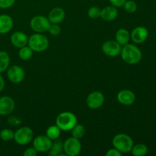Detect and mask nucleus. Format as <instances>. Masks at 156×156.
I'll return each mask as SVG.
<instances>
[{
    "label": "nucleus",
    "instance_id": "obj_4",
    "mask_svg": "<svg viewBox=\"0 0 156 156\" xmlns=\"http://www.w3.org/2000/svg\"><path fill=\"white\" fill-rule=\"evenodd\" d=\"M27 46H29L33 51L37 53L45 51L49 47V40L45 35L36 33L28 38Z\"/></svg>",
    "mask_w": 156,
    "mask_h": 156
},
{
    "label": "nucleus",
    "instance_id": "obj_1",
    "mask_svg": "<svg viewBox=\"0 0 156 156\" xmlns=\"http://www.w3.org/2000/svg\"><path fill=\"white\" fill-rule=\"evenodd\" d=\"M122 59L129 65H135L141 61L143 54L141 50L136 46L132 44H127L123 46L120 51Z\"/></svg>",
    "mask_w": 156,
    "mask_h": 156
},
{
    "label": "nucleus",
    "instance_id": "obj_28",
    "mask_svg": "<svg viewBox=\"0 0 156 156\" xmlns=\"http://www.w3.org/2000/svg\"><path fill=\"white\" fill-rule=\"evenodd\" d=\"M101 11V9L100 8L97 7V6H92L88 9V16L91 19H97V18H100Z\"/></svg>",
    "mask_w": 156,
    "mask_h": 156
},
{
    "label": "nucleus",
    "instance_id": "obj_25",
    "mask_svg": "<svg viewBox=\"0 0 156 156\" xmlns=\"http://www.w3.org/2000/svg\"><path fill=\"white\" fill-rule=\"evenodd\" d=\"M71 133L72 136L74 137V138L78 139V140H80L82 137L84 136L85 133V129L83 125L79 124V123H77L73 129H71Z\"/></svg>",
    "mask_w": 156,
    "mask_h": 156
},
{
    "label": "nucleus",
    "instance_id": "obj_32",
    "mask_svg": "<svg viewBox=\"0 0 156 156\" xmlns=\"http://www.w3.org/2000/svg\"><path fill=\"white\" fill-rule=\"evenodd\" d=\"M38 152H37L36 149L34 147L32 148H27V149H25V151L24 152L23 155L24 156H37Z\"/></svg>",
    "mask_w": 156,
    "mask_h": 156
},
{
    "label": "nucleus",
    "instance_id": "obj_16",
    "mask_svg": "<svg viewBox=\"0 0 156 156\" xmlns=\"http://www.w3.org/2000/svg\"><path fill=\"white\" fill-rule=\"evenodd\" d=\"M66 18V12L62 8L56 7L52 9L48 15V19L50 24H59L64 21Z\"/></svg>",
    "mask_w": 156,
    "mask_h": 156
},
{
    "label": "nucleus",
    "instance_id": "obj_12",
    "mask_svg": "<svg viewBox=\"0 0 156 156\" xmlns=\"http://www.w3.org/2000/svg\"><path fill=\"white\" fill-rule=\"evenodd\" d=\"M15 102L12 98L5 95L0 97V115L7 116L13 112Z\"/></svg>",
    "mask_w": 156,
    "mask_h": 156
},
{
    "label": "nucleus",
    "instance_id": "obj_21",
    "mask_svg": "<svg viewBox=\"0 0 156 156\" xmlns=\"http://www.w3.org/2000/svg\"><path fill=\"white\" fill-rule=\"evenodd\" d=\"M149 152L147 146L143 143H139V144L133 145V149L131 150V153L134 156H144Z\"/></svg>",
    "mask_w": 156,
    "mask_h": 156
},
{
    "label": "nucleus",
    "instance_id": "obj_7",
    "mask_svg": "<svg viewBox=\"0 0 156 156\" xmlns=\"http://www.w3.org/2000/svg\"><path fill=\"white\" fill-rule=\"evenodd\" d=\"M82 151V144L79 140L69 137L63 143V152L68 156H77Z\"/></svg>",
    "mask_w": 156,
    "mask_h": 156
},
{
    "label": "nucleus",
    "instance_id": "obj_27",
    "mask_svg": "<svg viewBox=\"0 0 156 156\" xmlns=\"http://www.w3.org/2000/svg\"><path fill=\"white\" fill-rule=\"evenodd\" d=\"M123 7L124 8V10L128 13H134L137 10L136 3L133 0H128V1L125 2Z\"/></svg>",
    "mask_w": 156,
    "mask_h": 156
},
{
    "label": "nucleus",
    "instance_id": "obj_34",
    "mask_svg": "<svg viewBox=\"0 0 156 156\" xmlns=\"http://www.w3.org/2000/svg\"><path fill=\"white\" fill-rule=\"evenodd\" d=\"M126 0H109L111 4L116 8L123 7Z\"/></svg>",
    "mask_w": 156,
    "mask_h": 156
},
{
    "label": "nucleus",
    "instance_id": "obj_8",
    "mask_svg": "<svg viewBox=\"0 0 156 156\" xmlns=\"http://www.w3.org/2000/svg\"><path fill=\"white\" fill-rule=\"evenodd\" d=\"M105 95L99 91H94L90 93L86 98V105L90 109L97 110L101 108L105 103Z\"/></svg>",
    "mask_w": 156,
    "mask_h": 156
},
{
    "label": "nucleus",
    "instance_id": "obj_20",
    "mask_svg": "<svg viewBox=\"0 0 156 156\" xmlns=\"http://www.w3.org/2000/svg\"><path fill=\"white\" fill-rule=\"evenodd\" d=\"M10 65V56L5 51H0V73H4Z\"/></svg>",
    "mask_w": 156,
    "mask_h": 156
},
{
    "label": "nucleus",
    "instance_id": "obj_22",
    "mask_svg": "<svg viewBox=\"0 0 156 156\" xmlns=\"http://www.w3.org/2000/svg\"><path fill=\"white\" fill-rule=\"evenodd\" d=\"M63 152V143L56 140L52 143V146L49 150V155L50 156H59V154Z\"/></svg>",
    "mask_w": 156,
    "mask_h": 156
},
{
    "label": "nucleus",
    "instance_id": "obj_30",
    "mask_svg": "<svg viewBox=\"0 0 156 156\" xmlns=\"http://www.w3.org/2000/svg\"><path fill=\"white\" fill-rule=\"evenodd\" d=\"M8 123L9 125L12 126H19L21 124V120L19 117H16V116H10V117L8 118Z\"/></svg>",
    "mask_w": 156,
    "mask_h": 156
},
{
    "label": "nucleus",
    "instance_id": "obj_5",
    "mask_svg": "<svg viewBox=\"0 0 156 156\" xmlns=\"http://www.w3.org/2000/svg\"><path fill=\"white\" fill-rule=\"evenodd\" d=\"M34 139V132L28 126H22L17 129L14 134V140L20 146H25Z\"/></svg>",
    "mask_w": 156,
    "mask_h": 156
},
{
    "label": "nucleus",
    "instance_id": "obj_15",
    "mask_svg": "<svg viewBox=\"0 0 156 156\" xmlns=\"http://www.w3.org/2000/svg\"><path fill=\"white\" fill-rule=\"evenodd\" d=\"M10 41L14 47L20 49L27 45L28 37L22 31H15L11 35Z\"/></svg>",
    "mask_w": 156,
    "mask_h": 156
},
{
    "label": "nucleus",
    "instance_id": "obj_11",
    "mask_svg": "<svg viewBox=\"0 0 156 156\" xmlns=\"http://www.w3.org/2000/svg\"><path fill=\"white\" fill-rule=\"evenodd\" d=\"M122 46H120L116 41L110 40L102 44L101 50L105 55L111 57H115L120 54Z\"/></svg>",
    "mask_w": 156,
    "mask_h": 156
},
{
    "label": "nucleus",
    "instance_id": "obj_9",
    "mask_svg": "<svg viewBox=\"0 0 156 156\" xmlns=\"http://www.w3.org/2000/svg\"><path fill=\"white\" fill-rule=\"evenodd\" d=\"M7 77L12 83L19 84L24 79L25 73L20 66L13 65L8 68Z\"/></svg>",
    "mask_w": 156,
    "mask_h": 156
},
{
    "label": "nucleus",
    "instance_id": "obj_23",
    "mask_svg": "<svg viewBox=\"0 0 156 156\" xmlns=\"http://www.w3.org/2000/svg\"><path fill=\"white\" fill-rule=\"evenodd\" d=\"M34 51L29 46L26 45L24 47L20 48L19 52H18V56L20 59L23 61H27L31 59L33 56Z\"/></svg>",
    "mask_w": 156,
    "mask_h": 156
},
{
    "label": "nucleus",
    "instance_id": "obj_33",
    "mask_svg": "<svg viewBox=\"0 0 156 156\" xmlns=\"http://www.w3.org/2000/svg\"><path fill=\"white\" fill-rule=\"evenodd\" d=\"M106 156H122L123 154L120 152V151L117 150L115 148H113V149H109L108 150V152H106Z\"/></svg>",
    "mask_w": 156,
    "mask_h": 156
},
{
    "label": "nucleus",
    "instance_id": "obj_6",
    "mask_svg": "<svg viewBox=\"0 0 156 156\" xmlns=\"http://www.w3.org/2000/svg\"><path fill=\"white\" fill-rule=\"evenodd\" d=\"M50 22L48 18L44 15H36L34 17L30 22V26L35 33L43 34L48 31Z\"/></svg>",
    "mask_w": 156,
    "mask_h": 156
},
{
    "label": "nucleus",
    "instance_id": "obj_26",
    "mask_svg": "<svg viewBox=\"0 0 156 156\" xmlns=\"http://www.w3.org/2000/svg\"><path fill=\"white\" fill-rule=\"evenodd\" d=\"M15 132L10 129H3L0 131V139L4 142H9L14 140Z\"/></svg>",
    "mask_w": 156,
    "mask_h": 156
},
{
    "label": "nucleus",
    "instance_id": "obj_29",
    "mask_svg": "<svg viewBox=\"0 0 156 156\" xmlns=\"http://www.w3.org/2000/svg\"><path fill=\"white\" fill-rule=\"evenodd\" d=\"M48 32L53 36H57L60 34L61 27L58 24H50L49 27Z\"/></svg>",
    "mask_w": 156,
    "mask_h": 156
},
{
    "label": "nucleus",
    "instance_id": "obj_18",
    "mask_svg": "<svg viewBox=\"0 0 156 156\" xmlns=\"http://www.w3.org/2000/svg\"><path fill=\"white\" fill-rule=\"evenodd\" d=\"M118 16V10L113 5H108L101 11L100 18L105 21H112Z\"/></svg>",
    "mask_w": 156,
    "mask_h": 156
},
{
    "label": "nucleus",
    "instance_id": "obj_24",
    "mask_svg": "<svg viewBox=\"0 0 156 156\" xmlns=\"http://www.w3.org/2000/svg\"><path fill=\"white\" fill-rule=\"evenodd\" d=\"M61 129L56 125H52L47 128L46 131V136L51 140H56L61 134Z\"/></svg>",
    "mask_w": 156,
    "mask_h": 156
},
{
    "label": "nucleus",
    "instance_id": "obj_2",
    "mask_svg": "<svg viewBox=\"0 0 156 156\" xmlns=\"http://www.w3.org/2000/svg\"><path fill=\"white\" fill-rule=\"evenodd\" d=\"M77 123V117L69 111L60 113L56 119V125L62 131H70Z\"/></svg>",
    "mask_w": 156,
    "mask_h": 156
},
{
    "label": "nucleus",
    "instance_id": "obj_17",
    "mask_svg": "<svg viewBox=\"0 0 156 156\" xmlns=\"http://www.w3.org/2000/svg\"><path fill=\"white\" fill-rule=\"evenodd\" d=\"M13 27V19L12 17L6 14L0 15V34H5Z\"/></svg>",
    "mask_w": 156,
    "mask_h": 156
},
{
    "label": "nucleus",
    "instance_id": "obj_35",
    "mask_svg": "<svg viewBox=\"0 0 156 156\" xmlns=\"http://www.w3.org/2000/svg\"><path fill=\"white\" fill-rule=\"evenodd\" d=\"M5 80L2 76L1 73H0V92L3 91V89L5 88Z\"/></svg>",
    "mask_w": 156,
    "mask_h": 156
},
{
    "label": "nucleus",
    "instance_id": "obj_10",
    "mask_svg": "<svg viewBox=\"0 0 156 156\" xmlns=\"http://www.w3.org/2000/svg\"><path fill=\"white\" fill-rule=\"evenodd\" d=\"M53 143V140L44 135L37 136L34 139L33 147L37 152H49Z\"/></svg>",
    "mask_w": 156,
    "mask_h": 156
},
{
    "label": "nucleus",
    "instance_id": "obj_13",
    "mask_svg": "<svg viewBox=\"0 0 156 156\" xmlns=\"http://www.w3.org/2000/svg\"><path fill=\"white\" fill-rule=\"evenodd\" d=\"M149 37V30L143 26L135 27L130 33V39L135 44H143Z\"/></svg>",
    "mask_w": 156,
    "mask_h": 156
},
{
    "label": "nucleus",
    "instance_id": "obj_3",
    "mask_svg": "<svg viewBox=\"0 0 156 156\" xmlns=\"http://www.w3.org/2000/svg\"><path fill=\"white\" fill-rule=\"evenodd\" d=\"M112 145L114 148L123 154L130 152L134 143L133 139L129 135L125 133H119L113 138Z\"/></svg>",
    "mask_w": 156,
    "mask_h": 156
},
{
    "label": "nucleus",
    "instance_id": "obj_19",
    "mask_svg": "<svg viewBox=\"0 0 156 156\" xmlns=\"http://www.w3.org/2000/svg\"><path fill=\"white\" fill-rule=\"evenodd\" d=\"M115 39V41L120 46L123 47V46L129 44V40H130V33L126 29L120 28L116 32Z\"/></svg>",
    "mask_w": 156,
    "mask_h": 156
},
{
    "label": "nucleus",
    "instance_id": "obj_14",
    "mask_svg": "<svg viewBox=\"0 0 156 156\" xmlns=\"http://www.w3.org/2000/svg\"><path fill=\"white\" fill-rule=\"evenodd\" d=\"M117 99L120 104L126 106L132 105L136 101V94L129 89H123L117 93Z\"/></svg>",
    "mask_w": 156,
    "mask_h": 156
},
{
    "label": "nucleus",
    "instance_id": "obj_36",
    "mask_svg": "<svg viewBox=\"0 0 156 156\" xmlns=\"http://www.w3.org/2000/svg\"><path fill=\"white\" fill-rule=\"evenodd\" d=\"M54 1H57V0H54Z\"/></svg>",
    "mask_w": 156,
    "mask_h": 156
},
{
    "label": "nucleus",
    "instance_id": "obj_31",
    "mask_svg": "<svg viewBox=\"0 0 156 156\" xmlns=\"http://www.w3.org/2000/svg\"><path fill=\"white\" fill-rule=\"evenodd\" d=\"M15 0H0V9H9L15 4Z\"/></svg>",
    "mask_w": 156,
    "mask_h": 156
}]
</instances>
